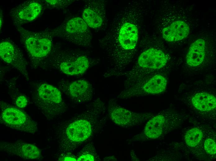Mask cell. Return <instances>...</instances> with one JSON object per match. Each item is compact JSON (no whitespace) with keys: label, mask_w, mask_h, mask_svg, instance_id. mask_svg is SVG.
<instances>
[{"label":"cell","mask_w":216,"mask_h":161,"mask_svg":"<svg viewBox=\"0 0 216 161\" xmlns=\"http://www.w3.org/2000/svg\"><path fill=\"white\" fill-rule=\"evenodd\" d=\"M140 2H129L113 18L104 36L99 40L110 61L106 77L117 76L133 60L137 50L142 18Z\"/></svg>","instance_id":"cell-1"},{"label":"cell","mask_w":216,"mask_h":161,"mask_svg":"<svg viewBox=\"0 0 216 161\" xmlns=\"http://www.w3.org/2000/svg\"><path fill=\"white\" fill-rule=\"evenodd\" d=\"M105 104L98 98L90 102L84 110L62 122L56 132L60 153H71L88 141L105 125L102 117Z\"/></svg>","instance_id":"cell-2"},{"label":"cell","mask_w":216,"mask_h":161,"mask_svg":"<svg viewBox=\"0 0 216 161\" xmlns=\"http://www.w3.org/2000/svg\"><path fill=\"white\" fill-rule=\"evenodd\" d=\"M95 60L86 52L77 50L53 48L43 63L70 76L85 73L96 63Z\"/></svg>","instance_id":"cell-3"},{"label":"cell","mask_w":216,"mask_h":161,"mask_svg":"<svg viewBox=\"0 0 216 161\" xmlns=\"http://www.w3.org/2000/svg\"><path fill=\"white\" fill-rule=\"evenodd\" d=\"M32 101L48 120H52L63 114L67 109L60 90L43 82L31 84Z\"/></svg>","instance_id":"cell-4"},{"label":"cell","mask_w":216,"mask_h":161,"mask_svg":"<svg viewBox=\"0 0 216 161\" xmlns=\"http://www.w3.org/2000/svg\"><path fill=\"white\" fill-rule=\"evenodd\" d=\"M20 41L27 53L31 66L36 68L43 64L52 50L53 39L52 29L34 32L22 27H16Z\"/></svg>","instance_id":"cell-5"},{"label":"cell","mask_w":216,"mask_h":161,"mask_svg":"<svg viewBox=\"0 0 216 161\" xmlns=\"http://www.w3.org/2000/svg\"><path fill=\"white\" fill-rule=\"evenodd\" d=\"M52 30L54 37L83 47L91 46L92 33L88 26L80 17L71 18Z\"/></svg>","instance_id":"cell-6"},{"label":"cell","mask_w":216,"mask_h":161,"mask_svg":"<svg viewBox=\"0 0 216 161\" xmlns=\"http://www.w3.org/2000/svg\"><path fill=\"white\" fill-rule=\"evenodd\" d=\"M168 60L167 55L161 50L151 48L143 51L136 62L127 74V83L132 84L143 79L146 72L164 67Z\"/></svg>","instance_id":"cell-7"},{"label":"cell","mask_w":216,"mask_h":161,"mask_svg":"<svg viewBox=\"0 0 216 161\" xmlns=\"http://www.w3.org/2000/svg\"><path fill=\"white\" fill-rule=\"evenodd\" d=\"M0 109L2 124L13 129L33 134L37 132V123L23 111L2 101L0 102Z\"/></svg>","instance_id":"cell-8"},{"label":"cell","mask_w":216,"mask_h":161,"mask_svg":"<svg viewBox=\"0 0 216 161\" xmlns=\"http://www.w3.org/2000/svg\"><path fill=\"white\" fill-rule=\"evenodd\" d=\"M180 120L163 113H159L150 118L142 132L134 137L132 141L159 138L177 128L180 125Z\"/></svg>","instance_id":"cell-9"},{"label":"cell","mask_w":216,"mask_h":161,"mask_svg":"<svg viewBox=\"0 0 216 161\" xmlns=\"http://www.w3.org/2000/svg\"><path fill=\"white\" fill-rule=\"evenodd\" d=\"M108 111L111 120L124 127L140 125L152 117L149 114L129 111L118 105L114 99L110 100Z\"/></svg>","instance_id":"cell-10"},{"label":"cell","mask_w":216,"mask_h":161,"mask_svg":"<svg viewBox=\"0 0 216 161\" xmlns=\"http://www.w3.org/2000/svg\"><path fill=\"white\" fill-rule=\"evenodd\" d=\"M59 87L60 90L76 103L88 102L91 101L92 98V86L86 80L69 81L63 80L59 82Z\"/></svg>","instance_id":"cell-11"},{"label":"cell","mask_w":216,"mask_h":161,"mask_svg":"<svg viewBox=\"0 0 216 161\" xmlns=\"http://www.w3.org/2000/svg\"><path fill=\"white\" fill-rule=\"evenodd\" d=\"M0 55L3 60L19 71L27 80H29L27 62L20 50L11 40L7 38L2 40Z\"/></svg>","instance_id":"cell-12"},{"label":"cell","mask_w":216,"mask_h":161,"mask_svg":"<svg viewBox=\"0 0 216 161\" xmlns=\"http://www.w3.org/2000/svg\"><path fill=\"white\" fill-rule=\"evenodd\" d=\"M42 9L40 2L27 1L12 8L9 15L13 25L16 27H21L36 19L40 14Z\"/></svg>","instance_id":"cell-13"},{"label":"cell","mask_w":216,"mask_h":161,"mask_svg":"<svg viewBox=\"0 0 216 161\" xmlns=\"http://www.w3.org/2000/svg\"><path fill=\"white\" fill-rule=\"evenodd\" d=\"M106 14L104 1L88 0L84 6L82 17L88 27L96 29L104 23Z\"/></svg>","instance_id":"cell-14"},{"label":"cell","mask_w":216,"mask_h":161,"mask_svg":"<svg viewBox=\"0 0 216 161\" xmlns=\"http://www.w3.org/2000/svg\"><path fill=\"white\" fill-rule=\"evenodd\" d=\"M0 150L25 159H38L41 157V151L37 146L22 142H1Z\"/></svg>","instance_id":"cell-15"},{"label":"cell","mask_w":216,"mask_h":161,"mask_svg":"<svg viewBox=\"0 0 216 161\" xmlns=\"http://www.w3.org/2000/svg\"><path fill=\"white\" fill-rule=\"evenodd\" d=\"M190 30L189 26L186 22L178 20L164 28L161 33L165 40L169 42L176 41L186 38L189 33Z\"/></svg>","instance_id":"cell-16"},{"label":"cell","mask_w":216,"mask_h":161,"mask_svg":"<svg viewBox=\"0 0 216 161\" xmlns=\"http://www.w3.org/2000/svg\"><path fill=\"white\" fill-rule=\"evenodd\" d=\"M205 42L198 39L191 45L186 56L187 64L190 66H197L203 62L205 54Z\"/></svg>","instance_id":"cell-17"},{"label":"cell","mask_w":216,"mask_h":161,"mask_svg":"<svg viewBox=\"0 0 216 161\" xmlns=\"http://www.w3.org/2000/svg\"><path fill=\"white\" fill-rule=\"evenodd\" d=\"M194 107L202 111H208L214 110L216 107V99L211 94L200 92L195 94L191 98Z\"/></svg>","instance_id":"cell-18"},{"label":"cell","mask_w":216,"mask_h":161,"mask_svg":"<svg viewBox=\"0 0 216 161\" xmlns=\"http://www.w3.org/2000/svg\"><path fill=\"white\" fill-rule=\"evenodd\" d=\"M203 137L202 130L199 128H193L186 133L184 140L186 144L190 147H195L200 142Z\"/></svg>","instance_id":"cell-19"},{"label":"cell","mask_w":216,"mask_h":161,"mask_svg":"<svg viewBox=\"0 0 216 161\" xmlns=\"http://www.w3.org/2000/svg\"><path fill=\"white\" fill-rule=\"evenodd\" d=\"M95 148L91 144H88L80 152L77 159L78 161H94L98 160Z\"/></svg>","instance_id":"cell-20"},{"label":"cell","mask_w":216,"mask_h":161,"mask_svg":"<svg viewBox=\"0 0 216 161\" xmlns=\"http://www.w3.org/2000/svg\"><path fill=\"white\" fill-rule=\"evenodd\" d=\"M74 0H45L42 1L44 7L49 9H60L67 7Z\"/></svg>","instance_id":"cell-21"},{"label":"cell","mask_w":216,"mask_h":161,"mask_svg":"<svg viewBox=\"0 0 216 161\" xmlns=\"http://www.w3.org/2000/svg\"><path fill=\"white\" fill-rule=\"evenodd\" d=\"M204 147L206 152L210 155H214L216 153V143L210 138H207L204 143Z\"/></svg>","instance_id":"cell-22"},{"label":"cell","mask_w":216,"mask_h":161,"mask_svg":"<svg viewBox=\"0 0 216 161\" xmlns=\"http://www.w3.org/2000/svg\"><path fill=\"white\" fill-rule=\"evenodd\" d=\"M15 102L18 107L24 108L27 105L28 100L25 95H20L16 98Z\"/></svg>","instance_id":"cell-23"},{"label":"cell","mask_w":216,"mask_h":161,"mask_svg":"<svg viewBox=\"0 0 216 161\" xmlns=\"http://www.w3.org/2000/svg\"><path fill=\"white\" fill-rule=\"evenodd\" d=\"M59 161H77V159L71 153H60Z\"/></svg>","instance_id":"cell-24"},{"label":"cell","mask_w":216,"mask_h":161,"mask_svg":"<svg viewBox=\"0 0 216 161\" xmlns=\"http://www.w3.org/2000/svg\"><path fill=\"white\" fill-rule=\"evenodd\" d=\"M2 11H0V30L1 31V29L3 23V17L2 14Z\"/></svg>","instance_id":"cell-25"}]
</instances>
